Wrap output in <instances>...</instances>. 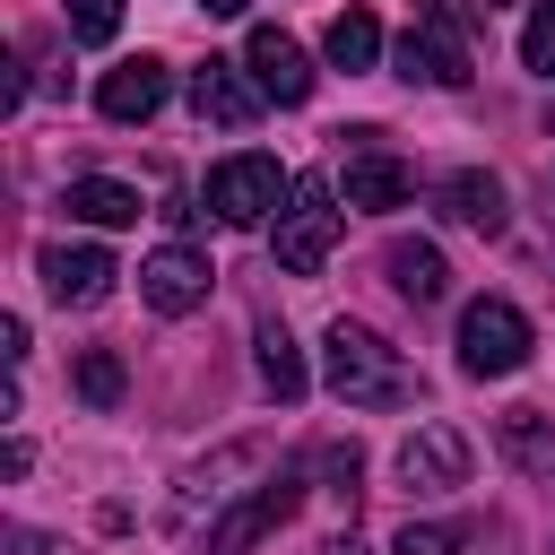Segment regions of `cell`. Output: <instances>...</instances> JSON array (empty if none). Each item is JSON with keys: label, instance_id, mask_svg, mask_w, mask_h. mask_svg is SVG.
Instances as JSON below:
<instances>
[{"label": "cell", "instance_id": "obj_23", "mask_svg": "<svg viewBox=\"0 0 555 555\" xmlns=\"http://www.w3.org/2000/svg\"><path fill=\"white\" fill-rule=\"evenodd\" d=\"M503 451H512V460H546V425H538V408H512V416H503Z\"/></svg>", "mask_w": 555, "mask_h": 555}, {"label": "cell", "instance_id": "obj_4", "mask_svg": "<svg viewBox=\"0 0 555 555\" xmlns=\"http://www.w3.org/2000/svg\"><path fill=\"white\" fill-rule=\"evenodd\" d=\"M286 191H295V173H286L278 156H225V165L208 173V208H217V225H260Z\"/></svg>", "mask_w": 555, "mask_h": 555}, {"label": "cell", "instance_id": "obj_10", "mask_svg": "<svg viewBox=\"0 0 555 555\" xmlns=\"http://www.w3.org/2000/svg\"><path fill=\"white\" fill-rule=\"evenodd\" d=\"M356 147H347V208H408V191H416V173L390 156V147H373L382 130H347Z\"/></svg>", "mask_w": 555, "mask_h": 555}, {"label": "cell", "instance_id": "obj_28", "mask_svg": "<svg viewBox=\"0 0 555 555\" xmlns=\"http://www.w3.org/2000/svg\"><path fill=\"white\" fill-rule=\"evenodd\" d=\"M321 555H364V546H356V529H347V538H330V546H321Z\"/></svg>", "mask_w": 555, "mask_h": 555}, {"label": "cell", "instance_id": "obj_3", "mask_svg": "<svg viewBox=\"0 0 555 555\" xmlns=\"http://www.w3.org/2000/svg\"><path fill=\"white\" fill-rule=\"evenodd\" d=\"M529 347H538V330H529V312H520V304L477 295V304L460 312V373L503 382V373H520V364H529Z\"/></svg>", "mask_w": 555, "mask_h": 555}, {"label": "cell", "instance_id": "obj_15", "mask_svg": "<svg viewBox=\"0 0 555 555\" xmlns=\"http://www.w3.org/2000/svg\"><path fill=\"white\" fill-rule=\"evenodd\" d=\"M434 208H442L451 225L494 234V225H503V182H494V173H442V182H434Z\"/></svg>", "mask_w": 555, "mask_h": 555}, {"label": "cell", "instance_id": "obj_9", "mask_svg": "<svg viewBox=\"0 0 555 555\" xmlns=\"http://www.w3.org/2000/svg\"><path fill=\"white\" fill-rule=\"evenodd\" d=\"M399 477H408L416 494L468 486V434H460V425H416V434L399 442Z\"/></svg>", "mask_w": 555, "mask_h": 555}, {"label": "cell", "instance_id": "obj_27", "mask_svg": "<svg viewBox=\"0 0 555 555\" xmlns=\"http://www.w3.org/2000/svg\"><path fill=\"white\" fill-rule=\"evenodd\" d=\"M199 9H208V17H243L251 0H199Z\"/></svg>", "mask_w": 555, "mask_h": 555}, {"label": "cell", "instance_id": "obj_22", "mask_svg": "<svg viewBox=\"0 0 555 555\" xmlns=\"http://www.w3.org/2000/svg\"><path fill=\"white\" fill-rule=\"evenodd\" d=\"M520 61H529L538 78H555V0L529 9V26H520Z\"/></svg>", "mask_w": 555, "mask_h": 555}, {"label": "cell", "instance_id": "obj_25", "mask_svg": "<svg viewBox=\"0 0 555 555\" xmlns=\"http://www.w3.org/2000/svg\"><path fill=\"white\" fill-rule=\"evenodd\" d=\"M321 477H330V486H338V494L356 503V477H364V451H356V442H330V451H321Z\"/></svg>", "mask_w": 555, "mask_h": 555}, {"label": "cell", "instance_id": "obj_26", "mask_svg": "<svg viewBox=\"0 0 555 555\" xmlns=\"http://www.w3.org/2000/svg\"><path fill=\"white\" fill-rule=\"evenodd\" d=\"M26 468H35V451H26L17 434H9V442H0V477H26Z\"/></svg>", "mask_w": 555, "mask_h": 555}, {"label": "cell", "instance_id": "obj_16", "mask_svg": "<svg viewBox=\"0 0 555 555\" xmlns=\"http://www.w3.org/2000/svg\"><path fill=\"white\" fill-rule=\"evenodd\" d=\"M382 269H390V286H399L408 304H442V286H451L442 251H434V243H408V234H399V243L382 251Z\"/></svg>", "mask_w": 555, "mask_h": 555}, {"label": "cell", "instance_id": "obj_24", "mask_svg": "<svg viewBox=\"0 0 555 555\" xmlns=\"http://www.w3.org/2000/svg\"><path fill=\"white\" fill-rule=\"evenodd\" d=\"M416 26H434V35H451V43H468V35H477L468 0H416Z\"/></svg>", "mask_w": 555, "mask_h": 555}, {"label": "cell", "instance_id": "obj_19", "mask_svg": "<svg viewBox=\"0 0 555 555\" xmlns=\"http://www.w3.org/2000/svg\"><path fill=\"white\" fill-rule=\"evenodd\" d=\"M69 382H78V399H87V408H121V382H130V373H121V356H113V347H87V356L69 364Z\"/></svg>", "mask_w": 555, "mask_h": 555}, {"label": "cell", "instance_id": "obj_14", "mask_svg": "<svg viewBox=\"0 0 555 555\" xmlns=\"http://www.w3.org/2000/svg\"><path fill=\"white\" fill-rule=\"evenodd\" d=\"M61 208L78 217V225H139L147 208H139V191L130 182H113V173H78L69 191H61Z\"/></svg>", "mask_w": 555, "mask_h": 555}, {"label": "cell", "instance_id": "obj_1", "mask_svg": "<svg viewBox=\"0 0 555 555\" xmlns=\"http://www.w3.org/2000/svg\"><path fill=\"white\" fill-rule=\"evenodd\" d=\"M321 373H330V390L347 399V408H408L425 382H416V364L390 347V338H373L364 321H330V338H321Z\"/></svg>", "mask_w": 555, "mask_h": 555}, {"label": "cell", "instance_id": "obj_12", "mask_svg": "<svg viewBox=\"0 0 555 555\" xmlns=\"http://www.w3.org/2000/svg\"><path fill=\"white\" fill-rule=\"evenodd\" d=\"M165 87H173L165 61H147V52H139V61H113L104 87H95V113H104V121H147V113L165 104Z\"/></svg>", "mask_w": 555, "mask_h": 555}, {"label": "cell", "instance_id": "obj_11", "mask_svg": "<svg viewBox=\"0 0 555 555\" xmlns=\"http://www.w3.org/2000/svg\"><path fill=\"white\" fill-rule=\"evenodd\" d=\"M35 269H43V295H52V304H104L113 278H121L113 251H95V243H43Z\"/></svg>", "mask_w": 555, "mask_h": 555}, {"label": "cell", "instance_id": "obj_7", "mask_svg": "<svg viewBox=\"0 0 555 555\" xmlns=\"http://www.w3.org/2000/svg\"><path fill=\"white\" fill-rule=\"evenodd\" d=\"M295 503H304V486H295V477H269L251 503H234V512L208 520V555H251L278 520H295Z\"/></svg>", "mask_w": 555, "mask_h": 555}, {"label": "cell", "instance_id": "obj_13", "mask_svg": "<svg viewBox=\"0 0 555 555\" xmlns=\"http://www.w3.org/2000/svg\"><path fill=\"white\" fill-rule=\"evenodd\" d=\"M390 61H399L408 87H468V43H451V35H434V26H408Z\"/></svg>", "mask_w": 555, "mask_h": 555}, {"label": "cell", "instance_id": "obj_8", "mask_svg": "<svg viewBox=\"0 0 555 555\" xmlns=\"http://www.w3.org/2000/svg\"><path fill=\"white\" fill-rule=\"evenodd\" d=\"M243 69L260 78L269 104H304V95H312V61H304V43H295L286 26H251V35H243Z\"/></svg>", "mask_w": 555, "mask_h": 555}, {"label": "cell", "instance_id": "obj_29", "mask_svg": "<svg viewBox=\"0 0 555 555\" xmlns=\"http://www.w3.org/2000/svg\"><path fill=\"white\" fill-rule=\"evenodd\" d=\"M546 130H555V113H546Z\"/></svg>", "mask_w": 555, "mask_h": 555}, {"label": "cell", "instance_id": "obj_20", "mask_svg": "<svg viewBox=\"0 0 555 555\" xmlns=\"http://www.w3.org/2000/svg\"><path fill=\"white\" fill-rule=\"evenodd\" d=\"M460 546H468L460 520H408L399 529V555H460Z\"/></svg>", "mask_w": 555, "mask_h": 555}, {"label": "cell", "instance_id": "obj_5", "mask_svg": "<svg viewBox=\"0 0 555 555\" xmlns=\"http://www.w3.org/2000/svg\"><path fill=\"white\" fill-rule=\"evenodd\" d=\"M208 286H217V269H208L191 243H165V251H147V260H139V295H147V312H165V321L199 312V304H208Z\"/></svg>", "mask_w": 555, "mask_h": 555}, {"label": "cell", "instance_id": "obj_18", "mask_svg": "<svg viewBox=\"0 0 555 555\" xmlns=\"http://www.w3.org/2000/svg\"><path fill=\"white\" fill-rule=\"evenodd\" d=\"M330 61L338 69H373L382 61V17L373 9H338L330 17Z\"/></svg>", "mask_w": 555, "mask_h": 555}, {"label": "cell", "instance_id": "obj_21", "mask_svg": "<svg viewBox=\"0 0 555 555\" xmlns=\"http://www.w3.org/2000/svg\"><path fill=\"white\" fill-rule=\"evenodd\" d=\"M69 9V35L78 43H113L121 35V0H61Z\"/></svg>", "mask_w": 555, "mask_h": 555}, {"label": "cell", "instance_id": "obj_6", "mask_svg": "<svg viewBox=\"0 0 555 555\" xmlns=\"http://www.w3.org/2000/svg\"><path fill=\"white\" fill-rule=\"evenodd\" d=\"M260 104H269V95H260V78H251L243 61H217V52H208V61L191 69V113H199V121H217V130H251Z\"/></svg>", "mask_w": 555, "mask_h": 555}, {"label": "cell", "instance_id": "obj_17", "mask_svg": "<svg viewBox=\"0 0 555 555\" xmlns=\"http://www.w3.org/2000/svg\"><path fill=\"white\" fill-rule=\"evenodd\" d=\"M251 356H260V390H269L278 408H295V399H304V356H295L286 321H260V330H251Z\"/></svg>", "mask_w": 555, "mask_h": 555}, {"label": "cell", "instance_id": "obj_2", "mask_svg": "<svg viewBox=\"0 0 555 555\" xmlns=\"http://www.w3.org/2000/svg\"><path fill=\"white\" fill-rule=\"evenodd\" d=\"M338 225H347L338 191H330L321 173H295V191H286V208H278V269L312 278V269L338 251Z\"/></svg>", "mask_w": 555, "mask_h": 555}]
</instances>
